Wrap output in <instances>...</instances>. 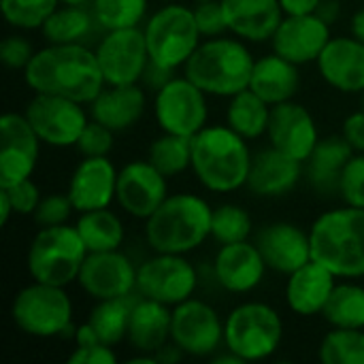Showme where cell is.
<instances>
[{"mask_svg":"<svg viewBox=\"0 0 364 364\" xmlns=\"http://www.w3.org/2000/svg\"><path fill=\"white\" fill-rule=\"evenodd\" d=\"M117 354L107 343H85L77 346L75 352L68 356V364H115Z\"/></svg>","mask_w":364,"mask_h":364,"instance_id":"obj_47","label":"cell"},{"mask_svg":"<svg viewBox=\"0 0 364 364\" xmlns=\"http://www.w3.org/2000/svg\"><path fill=\"white\" fill-rule=\"evenodd\" d=\"M194 17L198 23V30L205 38H215L222 36V32L228 30L226 15L222 9V0H211V2H196Z\"/></svg>","mask_w":364,"mask_h":364,"instance_id":"obj_44","label":"cell"},{"mask_svg":"<svg viewBox=\"0 0 364 364\" xmlns=\"http://www.w3.org/2000/svg\"><path fill=\"white\" fill-rule=\"evenodd\" d=\"M26 85L34 94L64 96L90 105L107 85L98 58L83 43L38 49L23 70Z\"/></svg>","mask_w":364,"mask_h":364,"instance_id":"obj_1","label":"cell"},{"mask_svg":"<svg viewBox=\"0 0 364 364\" xmlns=\"http://www.w3.org/2000/svg\"><path fill=\"white\" fill-rule=\"evenodd\" d=\"M337 286V275L324 264L309 260L301 269L288 275L286 301L288 307L303 318H311L324 311L333 290Z\"/></svg>","mask_w":364,"mask_h":364,"instance_id":"obj_24","label":"cell"},{"mask_svg":"<svg viewBox=\"0 0 364 364\" xmlns=\"http://www.w3.org/2000/svg\"><path fill=\"white\" fill-rule=\"evenodd\" d=\"M271 109L273 107L267 100H262L254 90L245 87L239 94L230 96L226 109V124L243 139L252 141L269 130Z\"/></svg>","mask_w":364,"mask_h":364,"instance_id":"obj_31","label":"cell"},{"mask_svg":"<svg viewBox=\"0 0 364 364\" xmlns=\"http://www.w3.org/2000/svg\"><path fill=\"white\" fill-rule=\"evenodd\" d=\"M94 53L107 85L139 83L149 64L147 41L141 28L107 30Z\"/></svg>","mask_w":364,"mask_h":364,"instance_id":"obj_14","label":"cell"},{"mask_svg":"<svg viewBox=\"0 0 364 364\" xmlns=\"http://www.w3.org/2000/svg\"><path fill=\"white\" fill-rule=\"evenodd\" d=\"M316 13H318L324 21L333 23V21L339 17V2H337V0H322V4L318 6Z\"/></svg>","mask_w":364,"mask_h":364,"instance_id":"obj_51","label":"cell"},{"mask_svg":"<svg viewBox=\"0 0 364 364\" xmlns=\"http://www.w3.org/2000/svg\"><path fill=\"white\" fill-rule=\"evenodd\" d=\"M94 26H98L92 9L87 6H58L51 17L43 23L41 32L45 41L53 45H70V43H83Z\"/></svg>","mask_w":364,"mask_h":364,"instance_id":"obj_33","label":"cell"},{"mask_svg":"<svg viewBox=\"0 0 364 364\" xmlns=\"http://www.w3.org/2000/svg\"><path fill=\"white\" fill-rule=\"evenodd\" d=\"M60 0H0L4 19L17 30H41Z\"/></svg>","mask_w":364,"mask_h":364,"instance_id":"obj_40","label":"cell"},{"mask_svg":"<svg viewBox=\"0 0 364 364\" xmlns=\"http://www.w3.org/2000/svg\"><path fill=\"white\" fill-rule=\"evenodd\" d=\"M41 139L21 113H4L0 119V188L30 179L41 149Z\"/></svg>","mask_w":364,"mask_h":364,"instance_id":"obj_15","label":"cell"},{"mask_svg":"<svg viewBox=\"0 0 364 364\" xmlns=\"http://www.w3.org/2000/svg\"><path fill=\"white\" fill-rule=\"evenodd\" d=\"M23 115L38 139L51 147L77 145L83 128L90 122L83 102L51 94H34Z\"/></svg>","mask_w":364,"mask_h":364,"instance_id":"obj_12","label":"cell"},{"mask_svg":"<svg viewBox=\"0 0 364 364\" xmlns=\"http://www.w3.org/2000/svg\"><path fill=\"white\" fill-rule=\"evenodd\" d=\"M256 245L269 269L290 275L311 260L309 232L290 222L267 224L256 239Z\"/></svg>","mask_w":364,"mask_h":364,"instance_id":"obj_21","label":"cell"},{"mask_svg":"<svg viewBox=\"0 0 364 364\" xmlns=\"http://www.w3.org/2000/svg\"><path fill=\"white\" fill-rule=\"evenodd\" d=\"M171 324L173 311L168 305L141 296V301L132 305L126 341L139 354L156 356V352H160L171 341Z\"/></svg>","mask_w":364,"mask_h":364,"instance_id":"obj_28","label":"cell"},{"mask_svg":"<svg viewBox=\"0 0 364 364\" xmlns=\"http://www.w3.org/2000/svg\"><path fill=\"white\" fill-rule=\"evenodd\" d=\"M11 318L15 326L34 339L75 337L73 328V303L64 288L32 282L21 288L11 305Z\"/></svg>","mask_w":364,"mask_h":364,"instance_id":"obj_7","label":"cell"},{"mask_svg":"<svg viewBox=\"0 0 364 364\" xmlns=\"http://www.w3.org/2000/svg\"><path fill=\"white\" fill-rule=\"evenodd\" d=\"M87 254L90 252L75 226H47L34 235L28 247L26 267L34 282L66 288L77 282Z\"/></svg>","mask_w":364,"mask_h":364,"instance_id":"obj_6","label":"cell"},{"mask_svg":"<svg viewBox=\"0 0 364 364\" xmlns=\"http://www.w3.org/2000/svg\"><path fill=\"white\" fill-rule=\"evenodd\" d=\"M322 316L333 328H364V286L337 284Z\"/></svg>","mask_w":364,"mask_h":364,"instance_id":"obj_35","label":"cell"},{"mask_svg":"<svg viewBox=\"0 0 364 364\" xmlns=\"http://www.w3.org/2000/svg\"><path fill=\"white\" fill-rule=\"evenodd\" d=\"M267 262L256 243L239 241L222 245L213 260V273L218 284L235 294L252 292L260 286L267 273Z\"/></svg>","mask_w":364,"mask_h":364,"instance_id":"obj_22","label":"cell"},{"mask_svg":"<svg viewBox=\"0 0 364 364\" xmlns=\"http://www.w3.org/2000/svg\"><path fill=\"white\" fill-rule=\"evenodd\" d=\"M254 156L247 139L226 126H205L192 136V171L203 188L226 194L247 186Z\"/></svg>","mask_w":364,"mask_h":364,"instance_id":"obj_2","label":"cell"},{"mask_svg":"<svg viewBox=\"0 0 364 364\" xmlns=\"http://www.w3.org/2000/svg\"><path fill=\"white\" fill-rule=\"evenodd\" d=\"M299 64L282 58L275 51L256 60L250 79V90H254L271 107L292 100L299 92Z\"/></svg>","mask_w":364,"mask_h":364,"instance_id":"obj_29","label":"cell"},{"mask_svg":"<svg viewBox=\"0 0 364 364\" xmlns=\"http://www.w3.org/2000/svg\"><path fill=\"white\" fill-rule=\"evenodd\" d=\"M154 113L162 132L196 136L207 126V94L186 75L173 77L156 92Z\"/></svg>","mask_w":364,"mask_h":364,"instance_id":"obj_11","label":"cell"},{"mask_svg":"<svg viewBox=\"0 0 364 364\" xmlns=\"http://www.w3.org/2000/svg\"><path fill=\"white\" fill-rule=\"evenodd\" d=\"M352 36L360 38L364 43V6L352 17Z\"/></svg>","mask_w":364,"mask_h":364,"instance_id":"obj_53","label":"cell"},{"mask_svg":"<svg viewBox=\"0 0 364 364\" xmlns=\"http://www.w3.org/2000/svg\"><path fill=\"white\" fill-rule=\"evenodd\" d=\"M318 68L322 79L348 94L364 90V43L356 36L331 38L318 58Z\"/></svg>","mask_w":364,"mask_h":364,"instance_id":"obj_23","label":"cell"},{"mask_svg":"<svg viewBox=\"0 0 364 364\" xmlns=\"http://www.w3.org/2000/svg\"><path fill=\"white\" fill-rule=\"evenodd\" d=\"M318 358L324 364H364V328H335L320 348Z\"/></svg>","mask_w":364,"mask_h":364,"instance_id":"obj_37","label":"cell"},{"mask_svg":"<svg viewBox=\"0 0 364 364\" xmlns=\"http://www.w3.org/2000/svg\"><path fill=\"white\" fill-rule=\"evenodd\" d=\"M73 211H75V207H73L68 194H49V196L41 198V203L34 211V222L41 228L60 226L70 220Z\"/></svg>","mask_w":364,"mask_h":364,"instance_id":"obj_43","label":"cell"},{"mask_svg":"<svg viewBox=\"0 0 364 364\" xmlns=\"http://www.w3.org/2000/svg\"><path fill=\"white\" fill-rule=\"evenodd\" d=\"M339 196L346 205L364 209V154H354L348 162L341 175Z\"/></svg>","mask_w":364,"mask_h":364,"instance_id":"obj_42","label":"cell"},{"mask_svg":"<svg viewBox=\"0 0 364 364\" xmlns=\"http://www.w3.org/2000/svg\"><path fill=\"white\" fill-rule=\"evenodd\" d=\"M301 160L275 149L273 145L258 156H254L252 171L247 177V188L262 198H277L296 188L303 175Z\"/></svg>","mask_w":364,"mask_h":364,"instance_id":"obj_25","label":"cell"},{"mask_svg":"<svg viewBox=\"0 0 364 364\" xmlns=\"http://www.w3.org/2000/svg\"><path fill=\"white\" fill-rule=\"evenodd\" d=\"M360 94H363V109H364V90H363V92H360Z\"/></svg>","mask_w":364,"mask_h":364,"instance_id":"obj_57","label":"cell"},{"mask_svg":"<svg viewBox=\"0 0 364 364\" xmlns=\"http://www.w3.org/2000/svg\"><path fill=\"white\" fill-rule=\"evenodd\" d=\"M130 296L126 299H111V301H98V305L92 309L87 324L98 337V341L107 346H117L128 335V322L132 311Z\"/></svg>","mask_w":364,"mask_h":364,"instance_id":"obj_34","label":"cell"},{"mask_svg":"<svg viewBox=\"0 0 364 364\" xmlns=\"http://www.w3.org/2000/svg\"><path fill=\"white\" fill-rule=\"evenodd\" d=\"M171 79H173V70L166 68V66H160V64H156L151 60H149L143 77H141V81H145L147 87H154V92H158L160 87H164Z\"/></svg>","mask_w":364,"mask_h":364,"instance_id":"obj_49","label":"cell"},{"mask_svg":"<svg viewBox=\"0 0 364 364\" xmlns=\"http://www.w3.org/2000/svg\"><path fill=\"white\" fill-rule=\"evenodd\" d=\"M145 107L147 98L139 83L107 85L90 102V115L92 119L105 124L113 132H124L143 117Z\"/></svg>","mask_w":364,"mask_h":364,"instance_id":"obj_27","label":"cell"},{"mask_svg":"<svg viewBox=\"0 0 364 364\" xmlns=\"http://www.w3.org/2000/svg\"><path fill=\"white\" fill-rule=\"evenodd\" d=\"M196 2H211V0H196Z\"/></svg>","mask_w":364,"mask_h":364,"instance_id":"obj_56","label":"cell"},{"mask_svg":"<svg viewBox=\"0 0 364 364\" xmlns=\"http://www.w3.org/2000/svg\"><path fill=\"white\" fill-rule=\"evenodd\" d=\"M250 235H252V215L243 207L226 203V205H220L213 209L211 237L220 245L247 241Z\"/></svg>","mask_w":364,"mask_h":364,"instance_id":"obj_39","label":"cell"},{"mask_svg":"<svg viewBox=\"0 0 364 364\" xmlns=\"http://www.w3.org/2000/svg\"><path fill=\"white\" fill-rule=\"evenodd\" d=\"M119 171L107 156L83 158L70 175L68 198L75 211H94L105 209L115 200Z\"/></svg>","mask_w":364,"mask_h":364,"instance_id":"obj_20","label":"cell"},{"mask_svg":"<svg viewBox=\"0 0 364 364\" xmlns=\"http://www.w3.org/2000/svg\"><path fill=\"white\" fill-rule=\"evenodd\" d=\"M331 23L318 13L309 15H284L271 43L273 51L294 64L318 62L320 53L331 41Z\"/></svg>","mask_w":364,"mask_h":364,"instance_id":"obj_18","label":"cell"},{"mask_svg":"<svg viewBox=\"0 0 364 364\" xmlns=\"http://www.w3.org/2000/svg\"><path fill=\"white\" fill-rule=\"evenodd\" d=\"M113 130L107 128L105 124L90 119L87 126L83 128L79 141H77V149L83 158H98V156H109V151L113 149Z\"/></svg>","mask_w":364,"mask_h":364,"instance_id":"obj_41","label":"cell"},{"mask_svg":"<svg viewBox=\"0 0 364 364\" xmlns=\"http://www.w3.org/2000/svg\"><path fill=\"white\" fill-rule=\"evenodd\" d=\"M149 0H94L92 13L98 21V28L122 30V28H139V23L147 15Z\"/></svg>","mask_w":364,"mask_h":364,"instance_id":"obj_38","label":"cell"},{"mask_svg":"<svg viewBox=\"0 0 364 364\" xmlns=\"http://www.w3.org/2000/svg\"><path fill=\"white\" fill-rule=\"evenodd\" d=\"M143 34L147 41L149 60L171 70L186 66L203 38L194 9H188L179 2L160 6L145 21Z\"/></svg>","mask_w":364,"mask_h":364,"instance_id":"obj_9","label":"cell"},{"mask_svg":"<svg viewBox=\"0 0 364 364\" xmlns=\"http://www.w3.org/2000/svg\"><path fill=\"white\" fill-rule=\"evenodd\" d=\"M198 273L183 254H158L147 258L136 271V290L143 299L175 307L192 299Z\"/></svg>","mask_w":364,"mask_h":364,"instance_id":"obj_10","label":"cell"},{"mask_svg":"<svg viewBox=\"0 0 364 364\" xmlns=\"http://www.w3.org/2000/svg\"><path fill=\"white\" fill-rule=\"evenodd\" d=\"M254 64L256 58L241 41L215 36L200 43L183 68L205 94L230 98L250 87Z\"/></svg>","mask_w":364,"mask_h":364,"instance_id":"obj_5","label":"cell"},{"mask_svg":"<svg viewBox=\"0 0 364 364\" xmlns=\"http://www.w3.org/2000/svg\"><path fill=\"white\" fill-rule=\"evenodd\" d=\"M213 209L198 194H168L145 220V241L158 254H188L211 237Z\"/></svg>","mask_w":364,"mask_h":364,"instance_id":"obj_4","label":"cell"},{"mask_svg":"<svg viewBox=\"0 0 364 364\" xmlns=\"http://www.w3.org/2000/svg\"><path fill=\"white\" fill-rule=\"evenodd\" d=\"M171 341L188 356H213L224 346V322L209 303L188 299L173 307Z\"/></svg>","mask_w":364,"mask_h":364,"instance_id":"obj_13","label":"cell"},{"mask_svg":"<svg viewBox=\"0 0 364 364\" xmlns=\"http://www.w3.org/2000/svg\"><path fill=\"white\" fill-rule=\"evenodd\" d=\"M13 211V205H11V198L6 194V190L0 188V226H6L9 224V218H11Z\"/></svg>","mask_w":364,"mask_h":364,"instance_id":"obj_52","label":"cell"},{"mask_svg":"<svg viewBox=\"0 0 364 364\" xmlns=\"http://www.w3.org/2000/svg\"><path fill=\"white\" fill-rule=\"evenodd\" d=\"M228 30L243 41H271L284 19L279 0H222Z\"/></svg>","mask_w":364,"mask_h":364,"instance_id":"obj_26","label":"cell"},{"mask_svg":"<svg viewBox=\"0 0 364 364\" xmlns=\"http://www.w3.org/2000/svg\"><path fill=\"white\" fill-rule=\"evenodd\" d=\"M162 4H168V2H177V0H160Z\"/></svg>","mask_w":364,"mask_h":364,"instance_id":"obj_55","label":"cell"},{"mask_svg":"<svg viewBox=\"0 0 364 364\" xmlns=\"http://www.w3.org/2000/svg\"><path fill=\"white\" fill-rule=\"evenodd\" d=\"M341 134L356 154H364V109L346 117Z\"/></svg>","mask_w":364,"mask_h":364,"instance_id":"obj_48","label":"cell"},{"mask_svg":"<svg viewBox=\"0 0 364 364\" xmlns=\"http://www.w3.org/2000/svg\"><path fill=\"white\" fill-rule=\"evenodd\" d=\"M147 160L166 177L181 175L192 168V136L162 132V136L151 141Z\"/></svg>","mask_w":364,"mask_h":364,"instance_id":"obj_36","label":"cell"},{"mask_svg":"<svg viewBox=\"0 0 364 364\" xmlns=\"http://www.w3.org/2000/svg\"><path fill=\"white\" fill-rule=\"evenodd\" d=\"M284 339V322L267 303H241L224 320V348L243 363L271 358Z\"/></svg>","mask_w":364,"mask_h":364,"instance_id":"obj_8","label":"cell"},{"mask_svg":"<svg viewBox=\"0 0 364 364\" xmlns=\"http://www.w3.org/2000/svg\"><path fill=\"white\" fill-rule=\"evenodd\" d=\"M356 151L350 143L341 136H326L320 139L316 149L307 160V177L311 188L320 196H335L339 194L341 175Z\"/></svg>","mask_w":364,"mask_h":364,"instance_id":"obj_30","label":"cell"},{"mask_svg":"<svg viewBox=\"0 0 364 364\" xmlns=\"http://www.w3.org/2000/svg\"><path fill=\"white\" fill-rule=\"evenodd\" d=\"M166 198L168 177L149 160H134L119 168L115 200L128 215L145 222Z\"/></svg>","mask_w":364,"mask_h":364,"instance_id":"obj_17","label":"cell"},{"mask_svg":"<svg viewBox=\"0 0 364 364\" xmlns=\"http://www.w3.org/2000/svg\"><path fill=\"white\" fill-rule=\"evenodd\" d=\"M267 134L275 149L301 162H307L311 151L320 143L314 115L294 100L275 105L271 109V122Z\"/></svg>","mask_w":364,"mask_h":364,"instance_id":"obj_19","label":"cell"},{"mask_svg":"<svg viewBox=\"0 0 364 364\" xmlns=\"http://www.w3.org/2000/svg\"><path fill=\"white\" fill-rule=\"evenodd\" d=\"M34 53L32 43L21 34H11L0 43V60L11 70H26Z\"/></svg>","mask_w":364,"mask_h":364,"instance_id":"obj_45","label":"cell"},{"mask_svg":"<svg viewBox=\"0 0 364 364\" xmlns=\"http://www.w3.org/2000/svg\"><path fill=\"white\" fill-rule=\"evenodd\" d=\"M94 0H60V4H68V6H92Z\"/></svg>","mask_w":364,"mask_h":364,"instance_id":"obj_54","label":"cell"},{"mask_svg":"<svg viewBox=\"0 0 364 364\" xmlns=\"http://www.w3.org/2000/svg\"><path fill=\"white\" fill-rule=\"evenodd\" d=\"M87 252H113L124 243V222L119 215L105 209L83 211L75 224Z\"/></svg>","mask_w":364,"mask_h":364,"instance_id":"obj_32","label":"cell"},{"mask_svg":"<svg viewBox=\"0 0 364 364\" xmlns=\"http://www.w3.org/2000/svg\"><path fill=\"white\" fill-rule=\"evenodd\" d=\"M136 271L132 260L119 250L113 252H90L77 284L94 301L126 299L136 288Z\"/></svg>","mask_w":364,"mask_h":364,"instance_id":"obj_16","label":"cell"},{"mask_svg":"<svg viewBox=\"0 0 364 364\" xmlns=\"http://www.w3.org/2000/svg\"><path fill=\"white\" fill-rule=\"evenodd\" d=\"M284 15H309L316 13L322 0H279Z\"/></svg>","mask_w":364,"mask_h":364,"instance_id":"obj_50","label":"cell"},{"mask_svg":"<svg viewBox=\"0 0 364 364\" xmlns=\"http://www.w3.org/2000/svg\"><path fill=\"white\" fill-rule=\"evenodd\" d=\"M6 190L9 198H11V205H13V211L17 215H34L38 203H41V192H38V186L32 181V179H23L11 188H2Z\"/></svg>","mask_w":364,"mask_h":364,"instance_id":"obj_46","label":"cell"},{"mask_svg":"<svg viewBox=\"0 0 364 364\" xmlns=\"http://www.w3.org/2000/svg\"><path fill=\"white\" fill-rule=\"evenodd\" d=\"M311 260L341 279L364 277V209L341 207L322 213L309 228Z\"/></svg>","mask_w":364,"mask_h":364,"instance_id":"obj_3","label":"cell"}]
</instances>
